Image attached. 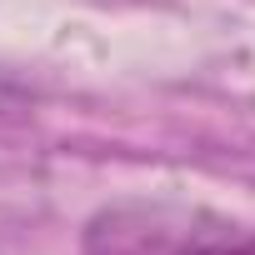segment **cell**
I'll list each match as a JSON object with an SVG mask.
<instances>
[{"label": "cell", "instance_id": "6da1fadb", "mask_svg": "<svg viewBox=\"0 0 255 255\" xmlns=\"http://www.w3.org/2000/svg\"><path fill=\"white\" fill-rule=\"evenodd\" d=\"M85 255H255V230L210 210L130 200L85 225Z\"/></svg>", "mask_w": 255, "mask_h": 255}]
</instances>
